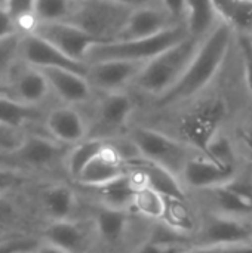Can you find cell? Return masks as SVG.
<instances>
[{
  "mask_svg": "<svg viewBox=\"0 0 252 253\" xmlns=\"http://www.w3.org/2000/svg\"><path fill=\"white\" fill-rule=\"evenodd\" d=\"M235 33L220 21V24L202 40L195 58L178 83L156 101L159 107H169L186 102L202 93L217 77L233 43Z\"/></svg>",
  "mask_w": 252,
  "mask_h": 253,
  "instance_id": "obj_1",
  "label": "cell"
},
{
  "mask_svg": "<svg viewBox=\"0 0 252 253\" xmlns=\"http://www.w3.org/2000/svg\"><path fill=\"white\" fill-rule=\"evenodd\" d=\"M202 40L203 39L189 36L183 42L149 61L137 77L134 86L141 93L156 98V101L162 98L183 77Z\"/></svg>",
  "mask_w": 252,
  "mask_h": 253,
  "instance_id": "obj_2",
  "label": "cell"
},
{
  "mask_svg": "<svg viewBox=\"0 0 252 253\" xmlns=\"http://www.w3.org/2000/svg\"><path fill=\"white\" fill-rule=\"evenodd\" d=\"M189 37V33L184 25L174 27L162 34L137 39V40H114V42H101L94 44L86 56L85 64L91 65L102 61H132V62H149L162 52L175 46Z\"/></svg>",
  "mask_w": 252,
  "mask_h": 253,
  "instance_id": "obj_3",
  "label": "cell"
},
{
  "mask_svg": "<svg viewBox=\"0 0 252 253\" xmlns=\"http://www.w3.org/2000/svg\"><path fill=\"white\" fill-rule=\"evenodd\" d=\"M128 138L141 159L168 169L178 178L186 163L198 154L189 144L146 126L132 127Z\"/></svg>",
  "mask_w": 252,
  "mask_h": 253,
  "instance_id": "obj_4",
  "label": "cell"
},
{
  "mask_svg": "<svg viewBox=\"0 0 252 253\" xmlns=\"http://www.w3.org/2000/svg\"><path fill=\"white\" fill-rule=\"evenodd\" d=\"M135 3L113 0L77 1L70 24L77 25L100 42H113L123 30Z\"/></svg>",
  "mask_w": 252,
  "mask_h": 253,
  "instance_id": "obj_5",
  "label": "cell"
},
{
  "mask_svg": "<svg viewBox=\"0 0 252 253\" xmlns=\"http://www.w3.org/2000/svg\"><path fill=\"white\" fill-rule=\"evenodd\" d=\"M252 245V224L247 219L209 212L196 227L193 248H230Z\"/></svg>",
  "mask_w": 252,
  "mask_h": 253,
  "instance_id": "obj_6",
  "label": "cell"
},
{
  "mask_svg": "<svg viewBox=\"0 0 252 253\" xmlns=\"http://www.w3.org/2000/svg\"><path fill=\"white\" fill-rule=\"evenodd\" d=\"M70 147H65L50 138L48 133L27 132L21 147L9 154L3 156L1 163L21 168L28 172L43 170L52 168L61 159H65Z\"/></svg>",
  "mask_w": 252,
  "mask_h": 253,
  "instance_id": "obj_7",
  "label": "cell"
},
{
  "mask_svg": "<svg viewBox=\"0 0 252 253\" xmlns=\"http://www.w3.org/2000/svg\"><path fill=\"white\" fill-rule=\"evenodd\" d=\"M180 24L174 19L163 1H140L135 3L123 30L116 40L149 39L162 34ZM114 42V40H113Z\"/></svg>",
  "mask_w": 252,
  "mask_h": 253,
  "instance_id": "obj_8",
  "label": "cell"
},
{
  "mask_svg": "<svg viewBox=\"0 0 252 253\" xmlns=\"http://www.w3.org/2000/svg\"><path fill=\"white\" fill-rule=\"evenodd\" d=\"M40 39L50 43L53 47L61 50L70 59L85 64V56L88 50L101 43L98 39L92 37L82 28L70 22H56V24H37L33 33Z\"/></svg>",
  "mask_w": 252,
  "mask_h": 253,
  "instance_id": "obj_9",
  "label": "cell"
},
{
  "mask_svg": "<svg viewBox=\"0 0 252 253\" xmlns=\"http://www.w3.org/2000/svg\"><path fill=\"white\" fill-rule=\"evenodd\" d=\"M147 62L132 61H102L88 65L86 79L94 90L102 95L125 92L128 86H134L137 77Z\"/></svg>",
  "mask_w": 252,
  "mask_h": 253,
  "instance_id": "obj_10",
  "label": "cell"
},
{
  "mask_svg": "<svg viewBox=\"0 0 252 253\" xmlns=\"http://www.w3.org/2000/svg\"><path fill=\"white\" fill-rule=\"evenodd\" d=\"M129 175L135 179L140 187L151 188L168 200H187L186 188L183 187L178 176H175L168 169L147 162L141 157L134 159L126 163Z\"/></svg>",
  "mask_w": 252,
  "mask_h": 253,
  "instance_id": "obj_11",
  "label": "cell"
},
{
  "mask_svg": "<svg viewBox=\"0 0 252 253\" xmlns=\"http://www.w3.org/2000/svg\"><path fill=\"white\" fill-rule=\"evenodd\" d=\"M39 237L68 253H89L88 249L92 240L97 239V234L91 219H68L48 222Z\"/></svg>",
  "mask_w": 252,
  "mask_h": 253,
  "instance_id": "obj_12",
  "label": "cell"
},
{
  "mask_svg": "<svg viewBox=\"0 0 252 253\" xmlns=\"http://www.w3.org/2000/svg\"><path fill=\"white\" fill-rule=\"evenodd\" d=\"M21 61L39 70L59 68L86 76L88 65L76 62L36 34H22Z\"/></svg>",
  "mask_w": 252,
  "mask_h": 253,
  "instance_id": "obj_13",
  "label": "cell"
},
{
  "mask_svg": "<svg viewBox=\"0 0 252 253\" xmlns=\"http://www.w3.org/2000/svg\"><path fill=\"white\" fill-rule=\"evenodd\" d=\"M45 129L50 138L65 147H74L91 136L83 114L77 108L68 105H59L49 110L45 116Z\"/></svg>",
  "mask_w": 252,
  "mask_h": 253,
  "instance_id": "obj_14",
  "label": "cell"
},
{
  "mask_svg": "<svg viewBox=\"0 0 252 253\" xmlns=\"http://www.w3.org/2000/svg\"><path fill=\"white\" fill-rule=\"evenodd\" d=\"M236 176L235 170L224 169L209 160L203 153L195 154L184 166L180 181L183 187L195 191H208L229 184Z\"/></svg>",
  "mask_w": 252,
  "mask_h": 253,
  "instance_id": "obj_15",
  "label": "cell"
},
{
  "mask_svg": "<svg viewBox=\"0 0 252 253\" xmlns=\"http://www.w3.org/2000/svg\"><path fill=\"white\" fill-rule=\"evenodd\" d=\"M7 84L13 98L28 107L40 108L52 95L43 71L30 67L22 61L12 71Z\"/></svg>",
  "mask_w": 252,
  "mask_h": 253,
  "instance_id": "obj_16",
  "label": "cell"
},
{
  "mask_svg": "<svg viewBox=\"0 0 252 253\" xmlns=\"http://www.w3.org/2000/svg\"><path fill=\"white\" fill-rule=\"evenodd\" d=\"M42 71L49 83L52 95H55L62 102V105L76 107L88 104L92 99L94 89L91 87L86 76L59 68H49Z\"/></svg>",
  "mask_w": 252,
  "mask_h": 253,
  "instance_id": "obj_17",
  "label": "cell"
},
{
  "mask_svg": "<svg viewBox=\"0 0 252 253\" xmlns=\"http://www.w3.org/2000/svg\"><path fill=\"white\" fill-rule=\"evenodd\" d=\"M126 173L128 168L125 160L119 156L108 139V144L102 150V153L80 173V176L74 182L80 188H94L119 179Z\"/></svg>",
  "mask_w": 252,
  "mask_h": 253,
  "instance_id": "obj_18",
  "label": "cell"
},
{
  "mask_svg": "<svg viewBox=\"0 0 252 253\" xmlns=\"http://www.w3.org/2000/svg\"><path fill=\"white\" fill-rule=\"evenodd\" d=\"M39 206L48 222L76 219L79 196L74 188L65 184H50L40 190Z\"/></svg>",
  "mask_w": 252,
  "mask_h": 253,
  "instance_id": "obj_19",
  "label": "cell"
},
{
  "mask_svg": "<svg viewBox=\"0 0 252 253\" xmlns=\"http://www.w3.org/2000/svg\"><path fill=\"white\" fill-rule=\"evenodd\" d=\"M138 188L140 185L135 182V179L129 173H126L125 176L114 179L105 185L80 190H85L86 196L98 206L129 212L134 206V199Z\"/></svg>",
  "mask_w": 252,
  "mask_h": 253,
  "instance_id": "obj_20",
  "label": "cell"
},
{
  "mask_svg": "<svg viewBox=\"0 0 252 253\" xmlns=\"http://www.w3.org/2000/svg\"><path fill=\"white\" fill-rule=\"evenodd\" d=\"M135 110L134 99L126 92L102 95L95 107V119L98 127L114 132L123 129Z\"/></svg>",
  "mask_w": 252,
  "mask_h": 253,
  "instance_id": "obj_21",
  "label": "cell"
},
{
  "mask_svg": "<svg viewBox=\"0 0 252 253\" xmlns=\"http://www.w3.org/2000/svg\"><path fill=\"white\" fill-rule=\"evenodd\" d=\"M202 196L208 203L209 212L212 213L247 221L250 216H252L251 202L238 194L233 188L229 187V184L208 191H202Z\"/></svg>",
  "mask_w": 252,
  "mask_h": 253,
  "instance_id": "obj_22",
  "label": "cell"
},
{
  "mask_svg": "<svg viewBox=\"0 0 252 253\" xmlns=\"http://www.w3.org/2000/svg\"><path fill=\"white\" fill-rule=\"evenodd\" d=\"M92 213L94 215L91 216V221L94 224L97 239L107 245H114L125 237L129 224V212L114 211L95 205Z\"/></svg>",
  "mask_w": 252,
  "mask_h": 253,
  "instance_id": "obj_23",
  "label": "cell"
},
{
  "mask_svg": "<svg viewBox=\"0 0 252 253\" xmlns=\"http://www.w3.org/2000/svg\"><path fill=\"white\" fill-rule=\"evenodd\" d=\"M214 7L235 36L252 39V0H217Z\"/></svg>",
  "mask_w": 252,
  "mask_h": 253,
  "instance_id": "obj_24",
  "label": "cell"
},
{
  "mask_svg": "<svg viewBox=\"0 0 252 253\" xmlns=\"http://www.w3.org/2000/svg\"><path fill=\"white\" fill-rule=\"evenodd\" d=\"M218 24L214 1H186L184 27L189 36L205 39Z\"/></svg>",
  "mask_w": 252,
  "mask_h": 253,
  "instance_id": "obj_25",
  "label": "cell"
},
{
  "mask_svg": "<svg viewBox=\"0 0 252 253\" xmlns=\"http://www.w3.org/2000/svg\"><path fill=\"white\" fill-rule=\"evenodd\" d=\"M108 139L104 138H88L83 142L70 147L68 153L64 159V168L68 173V176L76 181L80 173L102 153V150L107 147Z\"/></svg>",
  "mask_w": 252,
  "mask_h": 253,
  "instance_id": "obj_26",
  "label": "cell"
},
{
  "mask_svg": "<svg viewBox=\"0 0 252 253\" xmlns=\"http://www.w3.org/2000/svg\"><path fill=\"white\" fill-rule=\"evenodd\" d=\"M43 119L40 108L28 107L15 98H0V125L27 132L25 129ZM45 120V119H43Z\"/></svg>",
  "mask_w": 252,
  "mask_h": 253,
  "instance_id": "obj_27",
  "label": "cell"
},
{
  "mask_svg": "<svg viewBox=\"0 0 252 253\" xmlns=\"http://www.w3.org/2000/svg\"><path fill=\"white\" fill-rule=\"evenodd\" d=\"M76 7L74 0H34V18L37 24L70 22Z\"/></svg>",
  "mask_w": 252,
  "mask_h": 253,
  "instance_id": "obj_28",
  "label": "cell"
},
{
  "mask_svg": "<svg viewBox=\"0 0 252 253\" xmlns=\"http://www.w3.org/2000/svg\"><path fill=\"white\" fill-rule=\"evenodd\" d=\"M202 153L218 166L236 172V162H238L236 150L232 139L226 133L217 130L205 144Z\"/></svg>",
  "mask_w": 252,
  "mask_h": 253,
  "instance_id": "obj_29",
  "label": "cell"
},
{
  "mask_svg": "<svg viewBox=\"0 0 252 253\" xmlns=\"http://www.w3.org/2000/svg\"><path fill=\"white\" fill-rule=\"evenodd\" d=\"M168 209V199L147 187H140L135 193L132 211L150 221H163Z\"/></svg>",
  "mask_w": 252,
  "mask_h": 253,
  "instance_id": "obj_30",
  "label": "cell"
},
{
  "mask_svg": "<svg viewBox=\"0 0 252 253\" xmlns=\"http://www.w3.org/2000/svg\"><path fill=\"white\" fill-rule=\"evenodd\" d=\"M21 40L19 33L0 39V83H7L12 71L21 62Z\"/></svg>",
  "mask_w": 252,
  "mask_h": 253,
  "instance_id": "obj_31",
  "label": "cell"
},
{
  "mask_svg": "<svg viewBox=\"0 0 252 253\" xmlns=\"http://www.w3.org/2000/svg\"><path fill=\"white\" fill-rule=\"evenodd\" d=\"M33 173L16 166L0 163V200L24 190L31 181Z\"/></svg>",
  "mask_w": 252,
  "mask_h": 253,
  "instance_id": "obj_32",
  "label": "cell"
},
{
  "mask_svg": "<svg viewBox=\"0 0 252 253\" xmlns=\"http://www.w3.org/2000/svg\"><path fill=\"white\" fill-rule=\"evenodd\" d=\"M40 245V237L28 233L19 234L0 243V253H25L34 252Z\"/></svg>",
  "mask_w": 252,
  "mask_h": 253,
  "instance_id": "obj_33",
  "label": "cell"
},
{
  "mask_svg": "<svg viewBox=\"0 0 252 253\" xmlns=\"http://www.w3.org/2000/svg\"><path fill=\"white\" fill-rule=\"evenodd\" d=\"M25 133L27 132L16 130V129L0 125V154L9 156V154L15 153L21 147V144L25 138Z\"/></svg>",
  "mask_w": 252,
  "mask_h": 253,
  "instance_id": "obj_34",
  "label": "cell"
},
{
  "mask_svg": "<svg viewBox=\"0 0 252 253\" xmlns=\"http://www.w3.org/2000/svg\"><path fill=\"white\" fill-rule=\"evenodd\" d=\"M238 44H239V49H241L247 87H248L250 96L252 98V39H250V37H238Z\"/></svg>",
  "mask_w": 252,
  "mask_h": 253,
  "instance_id": "obj_35",
  "label": "cell"
},
{
  "mask_svg": "<svg viewBox=\"0 0 252 253\" xmlns=\"http://www.w3.org/2000/svg\"><path fill=\"white\" fill-rule=\"evenodd\" d=\"M192 248H183V246H169V245H160L153 243L149 240H144L140 243L131 253H186Z\"/></svg>",
  "mask_w": 252,
  "mask_h": 253,
  "instance_id": "obj_36",
  "label": "cell"
},
{
  "mask_svg": "<svg viewBox=\"0 0 252 253\" xmlns=\"http://www.w3.org/2000/svg\"><path fill=\"white\" fill-rule=\"evenodd\" d=\"M186 253H252V245L230 248H192Z\"/></svg>",
  "mask_w": 252,
  "mask_h": 253,
  "instance_id": "obj_37",
  "label": "cell"
},
{
  "mask_svg": "<svg viewBox=\"0 0 252 253\" xmlns=\"http://www.w3.org/2000/svg\"><path fill=\"white\" fill-rule=\"evenodd\" d=\"M16 33L18 30L4 7V1H0V39L16 34Z\"/></svg>",
  "mask_w": 252,
  "mask_h": 253,
  "instance_id": "obj_38",
  "label": "cell"
},
{
  "mask_svg": "<svg viewBox=\"0 0 252 253\" xmlns=\"http://www.w3.org/2000/svg\"><path fill=\"white\" fill-rule=\"evenodd\" d=\"M239 141L244 145V148L248 151V154L252 156V123L245 125L244 127H241L239 132Z\"/></svg>",
  "mask_w": 252,
  "mask_h": 253,
  "instance_id": "obj_39",
  "label": "cell"
},
{
  "mask_svg": "<svg viewBox=\"0 0 252 253\" xmlns=\"http://www.w3.org/2000/svg\"><path fill=\"white\" fill-rule=\"evenodd\" d=\"M25 231L18 228V227H12V225H3L0 224V243L4 240H9L12 237H16L19 234H24Z\"/></svg>",
  "mask_w": 252,
  "mask_h": 253,
  "instance_id": "obj_40",
  "label": "cell"
},
{
  "mask_svg": "<svg viewBox=\"0 0 252 253\" xmlns=\"http://www.w3.org/2000/svg\"><path fill=\"white\" fill-rule=\"evenodd\" d=\"M34 253H68V252L62 251V249H59V248H56V246H53V245L48 243V242H43V240L40 239V245L37 246V249L34 251Z\"/></svg>",
  "mask_w": 252,
  "mask_h": 253,
  "instance_id": "obj_41",
  "label": "cell"
},
{
  "mask_svg": "<svg viewBox=\"0 0 252 253\" xmlns=\"http://www.w3.org/2000/svg\"><path fill=\"white\" fill-rule=\"evenodd\" d=\"M4 96H10V98H13V95H12V90H10L9 84H7V83H0V98H4Z\"/></svg>",
  "mask_w": 252,
  "mask_h": 253,
  "instance_id": "obj_42",
  "label": "cell"
},
{
  "mask_svg": "<svg viewBox=\"0 0 252 253\" xmlns=\"http://www.w3.org/2000/svg\"><path fill=\"white\" fill-rule=\"evenodd\" d=\"M1 159H3V156H1V154H0V163H1Z\"/></svg>",
  "mask_w": 252,
  "mask_h": 253,
  "instance_id": "obj_43",
  "label": "cell"
},
{
  "mask_svg": "<svg viewBox=\"0 0 252 253\" xmlns=\"http://www.w3.org/2000/svg\"><path fill=\"white\" fill-rule=\"evenodd\" d=\"M25 253H34V252H25Z\"/></svg>",
  "mask_w": 252,
  "mask_h": 253,
  "instance_id": "obj_44",
  "label": "cell"
}]
</instances>
